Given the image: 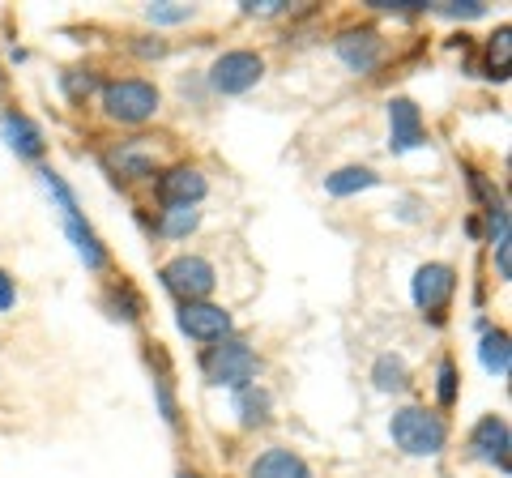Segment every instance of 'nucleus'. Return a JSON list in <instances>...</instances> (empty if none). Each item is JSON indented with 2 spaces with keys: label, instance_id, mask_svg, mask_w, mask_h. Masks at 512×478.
Segmentation results:
<instances>
[{
  "label": "nucleus",
  "instance_id": "obj_3",
  "mask_svg": "<svg viewBox=\"0 0 512 478\" xmlns=\"http://www.w3.org/2000/svg\"><path fill=\"white\" fill-rule=\"evenodd\" d=\"M103 111L120 124H146L158 111V90L141 77H124V82H111L103 90Z\"/></svg>",
  "mask_w": 512,
  "mask_h": 478
},
{
  "label": "nucleus",
  "instance_id": "obj_27",
  "mask_svg": "<svg viewBox=\"0 0 512 478\" xmlns=\"http://www.w3.org/2000/svg\"><path fill=\"white\" fill-rule=\"evenodd\" d=\"M180 478H197V474H180Z\"/></svg>",
  "mask_w": 512,
  "mask_h": 478
},
{
  "label": "nucleus",
  "instance_id": "obj_5",
  "mask_svg": "<svg viewBox=\"0 0 512 478\" xmlns=\"http://www.w3.org/2000/svg\"><path fill=\"white\" fill-rule=\"evenodd\" d=\"M163 282H167V291L180 299V304H205L214 291V265L210 261H201V257H175L163 265Z\"/></svg>",
  "mask_w": 512,
  "mask_h": 478
},
{
  "label": "nucleus",
  "instance_id": "obj_24",
  "mask_svg": "<svg viewBox=\"0 0 512 478\" xmlns=\"http://www.w3.org/2000/svg\"><path fill=\"white\" fill-rule=\"evenodd\" d=\"M188 5H150V18L154 22H163V26H171V22H188Z\"/></svg>",
  "mask_w": 512,
  "mask_h": 478
},
{
  "label": "nucleus",
  "instance_id": "obj_10",
  "mask_svg": "<svg viewBox=\"0 0 512 478\" xmlns=\"http://www.w3.org/2000/svg\"><path fill=\"white\" fill-rule=\"evenodd\" d=\"M205 175L197 167H171L163 180H158V197H163L167 205H197L205 197Z\"/></svg>",
  "mask_w": 512,
  "mask_h": 478
},
{
  "label": "nucleus",
  "instance_id": "obj_9",
  "mask_svg": "<svg viewBox=\"0 0 512 478\" xmlns=\"http://www.w3.org/2000/svg\"><path fill=\"white\" fill-rule=\"evenodd\" d=\"M154 163H158V154L146 137H133L107 154V167L116 175H124V180H146V175H154Z\"/></svg>",
  "mask_w": 512,
  "mask_h": 478
},
{
  "label": "nucleus",
  "instance_id": "obj_16",
  "mask_svg": "<svg viewBox=\"0 0 512 478\" xmlns=\"http://www.w3.org/2000/svg\"><path fill=\"white\" fill-rule=\"evenodd\" d=\"M478 359H483V368H487L491 376H508V368H512L508 333H504V329H491L487 338H483V346H478Z\"/></svg>",
  "mask_w": 512,
  "mask_h": 478
},
{
  "label": "nucleus",
  "instance_id": "obj_6",
  "mask_svg": "<svg viewBox=\"0 0 512 478\" xmlns=\"http://www.w3.org/2000/svg\"><path fill=\"white\" fill-rule=\"evenodd\" d=\"M261 73H265V60L256 52H227V56L214 60L210 82H214L218 94H244V90H252L256 82H261Z\"/></svg>",
  "mask_w": 512,
  "mask_h": 478
},
{
  "label": "nucleus",
  "instance_id": "obj_13",
  "mask_svg": "<svg viewBox=\"0 0 512 478\" xmlns=\"http://www.w3.org/2000/svg\"><path fill=\"white\" fill-rule=\"evenodd\" d=\"M389 137H393V150H414L423 146V116L410 99H393L389 103Z\"/></svg>",
  "mask_w": 512,
  "mask_h": 478
},
{
  "label": "nucleus",
  "instance_id": "obj_1",
  "mask_svg": "<svg viewBox=\"0 0 512 478\" xmlns=\"http://www.w3.org/2000/svg\"><path fill=\"white\" fill-rule=\"evenodd\" d=\"M393 440L414 457H431V453L444 449L448 423L440 419V414L423 410V406H406V410L393 414Z\"/></svg>",
  "mask_w": 512,
  "mask_h": 478
},
{
  "label": "nucleus",
  "instance_id": "obj_17",
  "mask_svg": "<svg viewBox=\"0 0 512 478\" xmlns=\"http://www.w3.org/2000/svg\"><path fill=\"white\" fill-rule=\"evenodd\" d=\"M197 222H201L197 205H167L163 218H158V231H163L167 239H184L188 231H197Z\"/></svg>",
  "mask_w": 512,
  "mask_h": 478
},
{
  "label": "nucleus",
  "instance_id": "obj_22",
  "mask_svg": "<svg viewBox=\"0 0 512 478\" xmlns=\"http://www.w3.org/2000/svg\"><path fill=\"white\" fill-rule=\"evenodd\" d=\"M372 376H376V389L393 393V389H402V385H406V363L397 359V355H380V359H376V368H372Z\"/></svg>",
  "mask_w": 512,
  "mask_h": 478
},
{
  "label": "nucleus",
  "instance_id": "obj_7",
  "mask_svg": "<svg viewBox=\"0 0 512 478\" xmlns=\"http://www.w3.org/2000/svg\"><path fill=\"white\" fill-rule=\"evenodd\" d=\"M453 291H457L453 265H423L419 274H414V304H419L423 312H431V316H440L448 308Z\"/></svg>",
  "mask_w": 512,
  "mask_h": 478
},
{
  "label": "nucleus",
  "instance_id": "obj_4",
  "mask_svg": "<svg viewBox=\"0 0 512 478\" xmlns=\"http://www.w3.org/2000/svg\"><path fill=\"white\" fill-rule=\"evenodd\" d=\"M205 376L214 380V385H227V389H248V380L256 376V355L235 342V338H222L218 346H210V355L201 359Z\"/></svg>",
  "mask_w": 512,
  "mask_h": 478
},
{
  "label": "nucleus",
  "instance_id": "obj_20",
  "mask_svg": "<svg viewBox=\"0 0 512 478\" xmlns=\"http://www.w3.org/2000/svg\"><path fill=\"white\" fill-rule=\"evenodd\" d=\"M235 410H239V419H244L248 427L252 423H265L269 419V393L265 389H239V402H235Z\"/></svg>",
  "mask_w": 512,
  "mask_h": 478
},
{
  "label": "nucleus",
  "instance_id": "obj_12",
  "mask_svg": "<svg viewBox=\"0 0 512 478\" xmlns=\"http://www.w3.org/2000/svg\"><path fill=\"white\" fill-rule=\"evenodd\" d=\"M338 56L346 60V69L372 73L380 65V39H376V30H346V35L338 39Z\"/></svg>",
  "mask_w": 512,
  "mask_h": 478
},
{
  "label": "nucleus",
  "instance_id": "obj_19",
  "mask_svg": "<svg viewBox=\"0 0 512 478\" xmlns=\"http://www.w3.org/2000/svg\"><path fill=\"white\" fill-rule=\"evenodd\" d=\"M376 184V171H367V167H342V171H333L325 188L333 197H350V193H363V188H372Z\"/></svg>",
  "mask_w": 512,
  "mask_h": 478
},
{
  "label": "nucleus",
  "instance_id": "obj_25",
  "mask_svg": "<svg viewBox=\"0 0 512 478\" xmlns=\"http://www.w3.org/2000/svg\"><path fill=\"white\" fill-rule=\"evenodd\" d=\"M448 18H483L487 5H478V0H466V5H444Z\"/></svg>",
  "mask_w": 512,
  "mask_h": 478
},
{
  "label": "nucleus",
  "instance_id": "obj_23",
  "mask_svg": "<svg viewBox=\"0 0 512 478\" xmlns=\"http://www.w3.org/2000/svg\"><path fill=\"white\" fill-rule=\"evenodd\" d=\"M440 402L444 406H453L457 402V368H453V363H440Z\"/></svg>",
  "mask_w": 512,
  "mask_h": 478
},
{
  "label": "nucleus",
  "instance_id": "obj_2",
  "mask_svg": "<svg viewBox=\"0 0 512 478\" xmlns=\"http://www.w3.org/2000/svg\"><path fill=\"white\" fill-rule=\"evenodd\" d=\"M43 188L60 201V214H64V231H69V239L77 244V257H82L90 269H103L107 265V252L99 244V235H94L86 222H82V210H77V197H73V188L60 180L56 171H43Z\"/></svg>",
  "mask_w": 512,
  "mask_h": 478
},
{
  "label": "nucleus",
  "instance_id": "obj_18",
  "mask_svg": "<svg viewBox=\"0 0 512 478\" xmlns=\"http://www.w3.org/2000/svg\"><path fill=\"white\" fill-rule=\"evenodd\" d=\"M491 248H495V269H500V278L512 274V261H508V210L500 201L491 205Z\"/></svg>",
  "mask_w": 512,
  "mask_h": 478
},
{
  "label": "nucleus",
  "instance_id": "obj_15",
  "mask_svg": "<svg viewBox=\"0 0 512 478\" xmlns=\"http://www.w3.org/2000/svg\"><path fill=\"white\" fill-rule=\"evenodd\" d=\"M252 478H312V470L291 449H269L252 461Z\"/></svg>",
  "mask_w": 512,
  "mask_h": 478
},
{
  "label": "nucleus",
  "instance_id": "obj_21",
  "mask_svg": "<svg viewBox=\"0 0 512 478\" xmlns=\"http://www.w3.org/2000/svg\"><path fill=\"white\" fill-rule=\"evenodd\" d=\"M487 60H491V73H495V77H508V69H512V30H508V26H500V30L491 35Z\"/></svg>",
  "mask_w": 512,
  "mask_h": 478
},
{
  "label": "nucleus",
  "instance_id": "obj_26",
  "mask_svg": "<svg viewBox=\"0 0 512 478\" xmlns=\"http://www.w3.org/2000/svg\"><path fill=\"white\" fill-rule=\"evenodd\" d=\"M13 308V278L0 269V312H9Z\"/></svg>",
  "mask_w": 512,
  "mask_h": 478
},
{
  "label": "nucleus",
  "instance_id": "obj_14",
  "mask_svg": "<svg viewBox=\"0 0 512 478\" xmlns=\"http://www.w3.org/2000/svg\"><path fill=\"white\" fill-rule=\"evenodd\" d=\"M0 133H5V141L13 150H18L22 158H39L43 154V133H39V124L30 120V116H18V111H9L5 120H0Z\"/></svg>",
  "mask_w": 512,
  "mask_h": 478
},
{
  "label": "nucleus",
  "instance_id": "obj_8",
  "mask_svg": "<svg viewBox=\"0 0 512 478\" xmlns=\"http://www.w3.org/2000/svg\"><path fill=\"white\" fill-rule=\"evenodd\" d=\"M180 329L192 342H222L231 333V316L218 304H180Z\"/></svg>",
  "mask_w": 512,
  "mask_h": 478
},
{
  "label": "nucleus",
  "instance_id": "obj_11",
  "mask_svg": "<svg viewBox=\"0 0 512 478\" xmlns=\"http://www.w3.org/2000/svg\"><path fill=\"white\" fill-rule=\"evenodd\" d=\"M470 444L483 461H491V466H500V474H508V423L500 419V414H491V419L478 423Z\"/></svg>",
  "mask_w": 512,
  "mask_h": 478
}]
</instances>
